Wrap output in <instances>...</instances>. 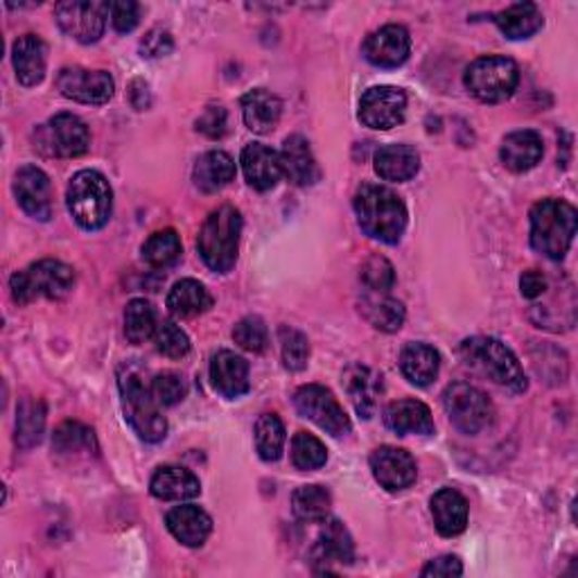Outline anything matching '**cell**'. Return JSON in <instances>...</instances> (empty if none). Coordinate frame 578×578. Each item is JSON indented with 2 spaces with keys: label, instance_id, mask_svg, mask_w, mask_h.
<instances>
[{
  "label": "cell",
  "instance_id": "12",
  "mask_svg": "<svg viewBox=\"0 0 578 578\" xmlns=\"http://www.w3.org/2000/svg\"><path fill=\"white\" fill-rule=\"evenodd\" d=\"M294 404L301 416L319 425L332 437H345L351 431V418L345 416L343 407L335 393L322 385H305L297 391Z\"/></svg>",
  "mask_w": 578,
  "mask_h": 578
},
{
  "label": "cell",
  "instance_id": "16",
  "mask_svg": "<svg viewBox=\"0 0 578 578\" xmlns=\"http://www.w3.org/2000/svg\"><path fill=\"white\" fill-rule=\"evenodd\" d=\"M14 194L18 206L39 222L52 217V186L46 172L37 165H23L14 177Z\"/></svg>",
  "mask_w": 578,
  "mask_h": 578
},
{
  "label": "cell",
  "instance_id": "17",
  "mask_svg": "<svg viewBox=\"0 0 578 578\" xmlns=\"http://www.w3.org/2000/svg\"><path fill=\"white\" fill-rule=\"evenodd\" d=\"M362 50L368 64L378 68H398L407 62L412 50V37L402 25L391 23L368 35Z\"/></svg>",
  "mask_w": 578,
  "mask_h": 578
},
{
  "label": "cell",
  "instance_id": "45",
  "mask_svg": "<svg viewBox=\"0 0 578 578\" xmlns=\"http://www.w3.org/2000/svg\"><path fill=\"white\" fill-rule=\"evenodd\" d=\"M152 339H154L156 351L169 360H181L190 353V339L181 330V326H177L175 322L159 324Z\"/></svg>",
  "mask_w": 578,
  "mask_h": 578
},
{
  "label": "cell",
  "instance_id": "48",
  "mask_svg": "<svg viewBox=\"0 0 578 578\" xmlns=\"http://www.w3.org/2000/svg\"><path fill=\"white\" fill-rule=\"evenodd\" d=\"M111 23L115 33L127 35L140 23V5L134 0H121V3H111Z\"/></svg>",
  "mask_w": 578,
  "mask_h": 578
},
{
  "label": "cell",
  "instance_id": "31",
  "mask_svg": "<svg viewBox=\"0 0 578 578\" xmlns=\"http://www.w3.org/2000/svg\"><path fill=\"white\" fill-rule=\"evenodd\" d=\"M280 113L282 102L272 91L255 89L242 98V118L253 134H269L272 129H276Z\"/></svg>",
  "mask_w": 578,
  "mask_h": 578
},
{
  "label": "cell",
  "instance_id": "46",
  "mask_svg": "<svg viewBox=\"0 0 578 578\" xmlns=\"http://www.w3.org/2000/svg\"><path fill=\"white\" fill-rule=\"evenodd\" d=\"M152 393L159 400L161 407H175L177 402H181L188 395V382L184 375L175 370L159 373L152 380Z\"/></svg>",
  "mask_w": 578,
  "mask_h": 578
},
{
  "label": "cell",
  "instance_id": "14",
  "mask_svg": "<svg viewBox=\"0 0 578 578\" xmlns=\"http://www.w3.org/2000/svg\"><path fill=\"white\" fill-rule=\"evenodd\" d=\"M56 89L64 98L81 104H104L113 98L115 84L106 71H86V68H64L56 75Z\"/></svg>",
  "mask_w": 578,
  "mask_h": 578
},
{
  "label": "cell",
  "instance_id": "15",
  "mask_svg": "<svg viewBox=\"0 0 578 578\" xmlns=\"http://www.w3.org/2000/svg\"><path fill=\"white\" fill-rule=\"evenodd\" d=\"M370 470L375 481H378L389 493H400L407 490L416 481V461L407 450L382 445L373 450L370 454Z\"/></svg>",
  "mask_w": 578,
  "mask_h": 578
},
{
  "label": "cell",
  "instance_id": "6",
  "mask_svg": "<svg viewBox=\"0 0 578 578\" xmlns=\"http://www.w3.org/2000/svg\"><path fill=\"white\" fill-rule=\"evenodd\" d=\"M66 204L84 230L102 228L113 211V190L98 169H81L71 179Z\"/></svg>",
  "mask_w": 578,
  "mask_h": 578
},
{
  "label": "cell",
  "instance_id": "44",
  "mask_svg": "<svg viewBox=\"0 0 578 578\" xmlns=\"http://www.w3.org/2000/svg\"><path fill=\"white\" fill-rule=\"evenodd\" d=\"M234 339L249 353H265L269 349V330L260 316H244L234 328Z\"/></svg>",
  "mask_w": 578,
  "mask_h": 578
},
{
  "label": "cell",
  "instance_id": "26",
  "mask_svg": "<svg viewBox=\"0 0 578 578\" xmlns=\"http://www.w3.org/2000/svg\"><path fill=\"white\" fill-rule=\"evenodd\" d=\"M542 154H544L542 138L538 131H531V129L508 134L502 142V150H500L502 163L511 172H517V175L533 169L540 163Z\"/></svg>",
  "mask_w": 578,
  "mask_h": 578
},
{
  "label": "cell",
  "instance_id": "13",
  "mask_svg": "<svg viewBox=\"0 0 578 578\" xmlns=\"http://www.w3.org/2000/svg\"><path fill=\"white\" fill-rule=\"evenodd\" d=\"M407 113V96L398 86H373L360 100V121L370 129H393Z\"/></svg>",
  "mask_w": 578,
  "mask_h": 578
},
{
  "label": "cell",
  "instance_id": "38",
  "mask_svg": "<svg viewBox=\"0 0 578 578\" xmlns=\"http://www.w3.org/2000/svg\"><path fill=\"white\" fill-rule=\"evenodd\" d=\"M16 418V443L21 448H33L41 441V434L46 427V407L41 400L23 398L18 404Z\"/></svg>",
  "mask_w": 578,
  "mask_h": 578
},
{
  "label": "cell",
  "instance_id": "11",
  "mask_svg": "<svg viewBox=\"0 0 578 578\" xmlns=\"http://www.w3.org/2000/svg\"><path fill=\"white\" fill-rule=\"evenodd\" d=\"M109 12L111 5L100 0H68L54 8L56 23L79 43H96L104 35Z\"/></svg>",
  "mask_w": 578,
  "mask_h": 578
},
{
  "label": "cell",
  "instance_id": "8",
  "mask_svg": "<svg viewBox=\"0 0 578 578\" xmlns=\"http://www.w3.org/2000/svg\"><path fill=\"white\" fill-rule=\"evenodd\" d=\"M466 89L481 102L495 104L508 100L517 84H519V68L508 56H481L473 62L466 71Z\"/></svg>",
  "mask_w": 578,
  "mask_h": 578
},
{
  "label": "cell",
  "instance_id": "42",
  "mask_svg": "<svg viewBox=\"0 0 578 578\" xmlns=\"http://www.w3.org/2000/svg\"><path fill=\"white\" fill-rule=\"evenodd\" d=\"M292 461L299 470H319L326 466L328 450L319 439L312 437V434L297 431L292 439Z\"/></svg>",
  "mask_w": 578,
  "mask_h": 578
},
{
  "label": "cell",
  "instance_id": "37",
  "mask_svg": "<svg viewBox=\"0 0 578 578\" xmlns=\"http://www.w3.org/2000/svg\"><path fill=\"white\" fill-rule=\"evenodd\" d=\"M332 506V498L324 486H301L292 495V511L303 523H324Z\"/></svg>",
  "mask_w": 578,
  "mask_h": 578
},
{
  "label": "cell",
  "instance_id": "5",
  "mask_svg": "<svg viewBox=\"0 0 578 578\" xmlns=\"http://www.w3.org/2000/svg\"><path fill=\"white\" fill-rule=\"evenodd\" d=\"M576 236V209L563 199H542L531 209V247L549 257L561 260Z\"/></svg>",
  "mask_w": 578,
  "mask_h": 578
},
{
  "label": "cell",
  "instance_id": "41",
  "mask_svg": "<svg viewBox=\"0 0 578 578\" xmlns=\"http://www.w3.org/2000/svg\"><path fill=\"white\" fill-rule=\"evenodd\" d=\"M156 312L150 301L134 299L125 310V337L131 343H144L156 332Z\"/></svg>",
  "mask_w": 578,
  "mask_h": 578
},
{
  "label": "cell",
  "instance_id": "47",
  "mask_svg": "<svg viewBox=\"0 0 578 578\" xmlns=\"http://www.w3.org/2000/svg\"><path fill=\"white\" fill-rule=\"evenodd\" d=\"M362 280L370 292H389L395 282L393 265L382 255H370L362 267Z\"/></svg>",
  "mask_w": 578,
  "mask_h": 578
},
{
  "label": "cell",
  "instance_id": "39",
  "mask_svg": "<svg viewBox=\"0 0 578 578\" xmlns=\"http://www.w3.org/2000/svg\"><path fill=\"white\" fill-rule=\"evenodd\" d=\"M255 450L263 461H278L285 450V425L276 414H263L253 429Z\"/></svg>",
  "mask_w": 578,
  "mask_h": 578
},
{
  "label": "cell",
  "instance_id": "23",
  "mask_svg": "<svg viewBox=\"0 0 578 578\" xmlns=\"http://www.w3.org/2000/svg\"><path fill=\"white\" fill-rule=\"evenodd\" d=\"M431 517L434 527L445 538H454L464 533L468 527V502L454 488H441L431 498Z\"/></svg>",
  "mask_w": 578,
  "mask_h": 578
},
{
  "label": "cell",
  "instance_id": "27",
  "mask_svg": "<svg viewBox=\"0 0 578 578\" xmlns=\"http://www.w3.org/2000/svg\"><path fill=\"white\" fill-rule=\"evenodd\" d=\"M420 156L412 144H387L375 154V172L385 181L402 184L418 175Z\"/></svg>",
  "mask_w": 578,
  "mask_h": 578
},
{
  "label": "cell",
  "instance_id": "2",
  "mask_svg": "<svg viewBox=\"0 0 578 578\" xmlns=\"http://www.w3.org/2000/svg\"><path fill=\"white\" fill-rule=\"evenodd\" d=\"M118 389L123 398L125 418L142 441L159 443L167 434V420L161 414V404L152 393V382L144 380L142 368L125 364L118 370Z\"/></svg>",
  "mask_w": 578,
  "mask_h": 578
},
{
  "label": "cell",
  "instance_id": "29",
  "mask_svg": "<svg viewBox=\"0 0 578 578\" xmlns=\"http://www.w3.org/2000/svg\"><path fill=\"white\" fill-rule=\"evenodd\" d=\"M345 391L351 395L355 412L362 418H370L378 407V398L382 393V375L368 366H351L345 370Z\"/></svg>",
  "mask_w": 578,
  "mask_h": 578
},
{
  "label": "cell",
  "instance_id": "22",
  "mask_svg": "<svg viewBox=\"0 0 578 578\" xmlns=\"http://www.w3.org/2000/svg\"><path fill=\"white\" fill-rule=\"evenodd\" d=\"M211 380L224 398H240L249 391V364L234 351H219L211 362Z\"/></svg>",
  "mask_w": 578,
  "mask_h": 578
},
{
  "label": "cell",
  "instance_id": "10",
  "mask_svg": "<svg viewBox=\"0 0 578 578\" xmlns=\"http://www.w3.org/2000/svg\"><path fill=\"white\" fill-rule=\"evenodd\" d=\"M37 148L48 156L77 159L89 152L91 134L81 118L73 113H56L37 129Z\"/></svg>",
  "mask_w": 578,
  "mask_h": 578
},
{
  "label": "cell",
  "instance_id": "21",
  "mask_svg": "<svg viewBox=\"0 0 578 578\" xmlns=\"http://www.w3.org/2000/svg\"><path fill=\"white\" fill-rule=\"evenodd\" d=\"M165 525L167 531L186 546H201L213 531L211 515L204 508L192 504H181L172 508L165 517Z\"/></svg>",
  "mask_w": 578,
  "mask_h": 578
},
{
  "label": "cell",
  "instance_id": "20",
  "mask_svg": "<svg viewBox=\"0 0 578 578\" xmlns=\"http://www.w3.org/2000/svg\"><path fill=\"white\" fill-rule=\"evenodd\" d=\"M240 163H242L247 184L260 192L276 188L282 175L278 152H274L272 148H267V144H260V142L247 144V148L242 150Z\"/></svg>",
  "mask_w": 578,
  "mask_h": 578
},
{
  "label": "cell",
  "instance_id": "36",
  "mask_svg": "<svg viewBox=\"0 0 578 578\" xmlns=\"http://www.w3.org/2000/svg\"><path fill=\"white\" fill-rule=\"evenodd\" d=\"M52 450L60 456L73 454H91L98 452V443L93 437V429L75 420H66L54 429Z\"/></svg>",
  "mask_w": 578,
  "mask_h": 578
},
{
  "label": "cell",
  "instance_id": "7",
  "mask_svg": "<svg viewBox=\"0 0 578 578\" xmlns=\"http://www.w3.org/2000/svg\"><path fill=\"white\" fill-rule=\"evenodd\" d=\"M75 285V272L62 260H39L25 272H16L10 278L12 299L18 305L33 303L35 299L60 301L71 294Z\"/></svg>",
  "mask_w": 578,
  "mask_h": 578
},
{
  "label": "cell",
  "instance_id": "9",
  "mask_svg": "<svg viewBox=\"0 0 578 578\" xmlns=\"http://www.w3.org/2000/svg\"><path fill=\"white\" fill-rule=\"evenodd\" d=\"M443 407L452 425L458 431L470 434V437H477L479 431L488 429L495 416L493 402L488 400V395L481 389L466 382H454L445 389Z\"/></svg>",
  "mask_w": 578,
  "mask_h": 578
},
{
  "label": "cell",
  "instance_id": "52",
  "mask_svg": "<svg viewBox=\"0 0 578 578\" xmlns=\"http://www.w3.org/2000/svg\"><path fill=\"white\" fill-rule=\"evenodd\" d=\"M519 292H523L525 299H531V301L540 299L546 292V278L536 269L525 272L523 276H519Z\"/></svg>",
  "mask_w": 578,
  "mask_h": 578
},
{
  "label": "cell",
  "instance_id": "43",
  "mask_svg": "<svg viewBox=\"0 0 578 578\" xmlns=\"http://www.w3.org/2000/svg\"><path fill=\"white\" fill-rule=\"evenodd\" d=\"M280 339V353H282V364L289 370H303L310 360V341L301 330H294L289 326H282L278 330Z\"/></svg>",
  "mask_w": 578,
  "mask_h": 578
},
{
  "label": "cell",
  "instance_id": "4",
  "mask_svg": "<svg viewBox=\"0 0 578 578\" xmlns=\"http://www.w3.org/2000/svg\"><path fill=\"white\" fill-rule=\"evenodd\" d=\"M240 236H242V215L238 209L222 206L213 211L204 222V226H201V234L197 240L201 260H204L213 272L228 274L238 263Z\"/></svg>",
  "mask_w": 578,
  "mask_h": 578
},
{
  "label": "cell",
  "instance_id": "35",
  "mask_svg": "<svg viewBox=\"0 0 578 578\" xmlns=\"http://www.w3.org/2000/svg\"><path fill=\"white\" fill-rule=\"evenodd\" d=\"M362 314L366 316V322L382 332H395L404 324V305L398 299L385 297H366L362 301Z\"/></svg>",
  "mask_w": 578,
  "mask_h": 578
},
{
  "label": "cell",
  "instance_id": "28",
  "mask_svg": "<svg viewBox=\"0 0 578 578\" xmlns=\"http://www.w3.org/2000/svg\"><path fill=\"white\" fill-rule=\"evenodd\" d=\"M441 368V355L429 343L412 341L400 353V370L416 387H429L437 380Z\"/></svg>",
  "mask_w": 578,
  "mask_h": 578
},
{
  "label": "cell",
  "instance_id": "32",
  "mask_svg": "<svg viewBox=\"0 0 578 578\" xmlns=\"http://www.w3.org/2000/svg\"><path fill=\"white\" fill-rule=\"evenodd\" d=\"M236 161L226 152L213 150L201 156L194 165L192 179L201 192H217L236 179Z\"/></svg>",
  "mask_w": 578,
  "mask_h": 578
},
{
  "label": "cell",
  "instance_id": "34",
  "mask_svg": "<svg viewBox=\"0 0 578 578\" xmlns=\"http://www.w3.org/2000/svg\"><path fill=\"white\" fill-rule=\"evenodd\" d=\"M493 21L500 27V33L506 39H513V41L533 37L540 30V27L544 25L542 12H540V8L536 3L511 5V8L502 10V12H498Z\"/></svg>",
  "mask_w": 578,
  "mask_h": 578
},
{
  "label": "cell",
  "instance_id": "1",
  "mask_svg": "<svg viewBox=\"0 0 578 578\" xmlns=\"http://www.w3.org/2000/svg\"><path fill=\"white\" fill-rule=\"evenodd\" d=\"M355 215L364 234L385 244H398L410 222L404 201L380 184H364L357 190Z\"/></svg>",
  "mask_w": 578,
  "mask_h": 578
},
{
  "label": "cell",
  "instance_id": "40",
  "mask_svg": "<svg viewBox=\"0 0 578 578\" xmlns=\"http://www.w3.org/2000/svg\"><path fill=\"white\" fill-rule=\"evenodd\" d=\"M181 255V238L175 228L156 230L142 244V257L144 263L152 267H169L175 265Z\"/></svg>",
  "mask_w": 578,
  "mask_h": 578
},
{
  "label": "cell",
  "instance_id": "18",
  "mask_svg": "<svg viewBox=\"0 0 578 578\" xmlns=\"http://www.w3.org/2000/svg\"><path fill=\"white\" fill-rule=\"evenodd\" d=\"M353 558H355V544L349 529H345L339 519L326 517L322 533L316 538L312 549V561L324 565V569H319L322 574H332L330 565H351Z\"/></svg>",
  "mask_w": 578,
  "mask_h": 578
},
{
  "label": "cell",
  "instance_id": "51",
  "mask_svg": "<svg viewBox=\"0 0 578 578\" xmlns=\"http://www.w3.org/2000/svg\"><path fill=\"white\" fill-rule=\"evenodd\" d=\"M423 576H461L464 574V565H461V561L456 556H441V558H434L429 561L423 571Z\"/></svg>",
  "mask_w": 578,
  "mask_h": 578
},
{
  "label": "cell",
  "instance_id": "3",
  "mask_svg": "<svg viewBox=\"0 0 578 578\" xmlns=\"http://www.w3.org/2000/svg\"><path fill=\"white\" fill-rule=\"evenodd\" d=\"M461 360L481 378L511 391L525 393L529 382L517 357L495 337H470L461 343Z\"/></svg>",
  "mask_w": 578,
  "mask_h": 578
},
{
  "label": "cell",
  "instance_id": "30",
  "mask_svg": "<svg viewBox=\"0 0 578 578\" xmlns=\"http://www.w3.org/2000/svg\"><path fill=\"white\" fill-rule=\"evenodd\" d=\"M150 490L156 500L184 502L201 493V483L190 470L181 466H161L150 481Z\"/></svg>",
  "mask_w": 578,
  "mask_h": 578
},
{
  "label": "cell",
  "instance_id": "49",
  "mask_svg": "<svg viewBox=\"0 0 578 578\" xmlns=\"http://www.w3.org/2000/svg\"><path fill=\"white\" fill-rule=\"evenodd\" d=\"M197 129L209 138H222L226 134V111L222 106H209L197 121Z\"/></svg>",
  "mask_w": 578,
  "mask_h": 578
},
{
  "label": "cell",
  "instance_id": "24",
  "mask_svg": "<svg viewBox=\"0 0 578 578\" xmlns=\"http://www.w3.org/2000/svg\"><path fill=\"white\" fill-rule=\"evenodd\" d=\"M12 62L23 86H37L46 77L48 48L37 35H23L14 41Z\"/></svg>",
  "mask_w": 578,
  "mask_h": 578
},
{
  "label": "cell",
  "instance_id": "50",
  "mask_svg": "<svg viewBox=\"0 0 578 578\" xmlns=\"http://www.w3.org/2000/svg\"><path fill=\"white\" fill-rule=\"evenodd\" d=\"M172 48H175V43H172V37L163 30H152L140 41V50L148 56H165L172 52Z\"/></svg>",
  "mask_w": 578,
  "mask_h": 578
},
{
  "label": "cell",
  "instance_id": "19",
  "mask_svg": "<svg viewBox=\"0 0 578 578\" xmlns=\"http://www.w3.org/2000/svg\"><path fill=\"white\" fill-rule=\"evenodd\" d=\"M278 156L282 175L294 186L305 188L322 179V169L316 165L310 142L303 136H289L282 142V152Z\"/></svg>",
  "mask_w": 578,
  "mask_h": 578
},
{
  "label": "cell",
  "instance_id": "33",
  "mask_svg": "<svg viewBox=\"0 0 578 578\" xmlns=\"http://www.w3.org/2000/svg\"><path fill=\"white\" fill-rule=\"evenodd\" d=\"M167 307L177 319H192L213 307V297L209 289L194 278H184L167 294Z\"/></svg>",
  "mask_w": 578,
  "mask_h": 578
},
{
  "label": "cell",
  "instance_id": "25",
  "mask_svg": "<svg viewBox=\"0 0 578 578\" xmlns=\"http://www.w3.org/2000/svg\"><path fill=\"white\" fill-rule=\"evenodd\" d=\"M385 425L407 437V434H420V437H429L434 434V418L425 402L420 400H398L391 402L385 412Z\"/></svg>",
  "mask_w": 578,
  "mask_h": 578
}]
</instances>
